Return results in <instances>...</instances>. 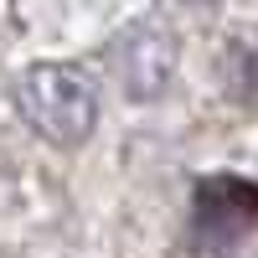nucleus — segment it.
Returning <instances> with one entry per match:
<instances>
[{
	"mask_svg": "<svg viewBox=\"0 0 258 258\" xmlns=\"http://www.w3.org/2000/svg\"><path fill=\"white\" fill-rule=\"evenodd\" d=\"M16 103L21 114L31 119L36 135H47L52 145H78L88 140L93 114H98V93L93 83L78 68H62V62H47V68H31L16 83Z\"/></svg>",
	"mask_w": 258,
	"mask_h": 258,
	"instance_id": "f257e3e1",
	"label": "nucleus"
},
{
	"mask_svg": "<svg viewBox=\"0 0 258 258\" xmlns=\"http://www.w3.org/2000/svg\"><path fill=\"white\" fill-rule=\"evenodd\" d=\"M114 68H119L124 88L135 98H150V93H160L170 83V73H176V41H170V31H160V26H135V31L119 36Z\"/></svg>",
	"mask_w": 258,
	"mask_h": 258,
	"instance_id": "7ed1b4c3",
	"label": "nucleus"
},
{
	"mask_svg": "<svg viewBox=\"0 0 258 258\" xmlns=\"http://www.w3.org/2000/svg\"><path fill=\"white\" fill-rule=\"evenodd\" d=\"M258 227V186L238 176H207L191 197V248L222 258L238 238Z\"/></svg>",
	"mask_w": 258,
	"mask_h": 258,
	"instance_id": "f03ea898",
	"label": "nucleus"
},
{
	"mask_svg": "<svg viewBox=\"0 0 258 258\" xmlns=\"http://www.w3.org/2000/svg\"><path fill=\"white\" fill-rule=\"evenodd\" d=\"M232 93H243L248 103H258V47L238 52V73H232Z\"/></svg>",
	"mask_w": 258,
	"mask_h": 258,
	"instance_id": "20e7f679",
	"label": "nucleus"
}]
</instances>
